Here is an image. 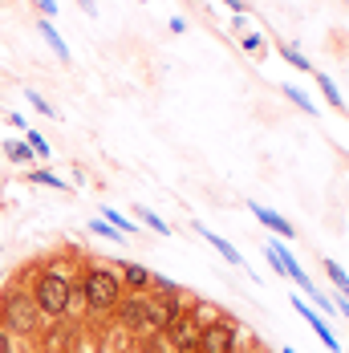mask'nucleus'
I'll return each instance as SVG.
<instances>
[{
    "instance_id": "nucleus-1",
    "label": "nucleus",
    "mask_w": 349,
    "mask_h": 353,
    "mask_svg": "<svg viewBox=\"0 0 349 353\" xmlns=\"http://www.w3.org/2000/svg\"><path fill=\"white\" fill-rule=\"evenodd\" d=\"M81 296H86L90 313H106V309H114L122 301V276H114L110 268H94L81 281Z\"/></svg>"
},
{
    "instance_id": "nucleus-2",
    "label": "nucleus",
    "mask_w": 349,
    "mask_h": 353,
    "mask_svg": "<svg viewBox=\"0 0 349 353\" xmlns=\"http://www.w3.org/2000/svg\"><path fill=\"white\" fill-rule=\"evenodd\" d=\"M33 301H37V309H41V313L61 317V313L70 309V301H73V284L66 281V276H57V272H45V276L37 281Z\"/></svg>"
},
{
    "instance_id": "nucleus-3",
    "label": "nucleus",
    "mask_w": 349,
    "mask_h": 353,
    "mask_svg": "<svg viewBox=\"0 0 349 353\" xmlns=\"http://www.w3.org/2000/svg\"><path fill=\"white\" fill-rule=\"evenodd\" d=\"M4 329L8 333H33L37 329V301H33V292H25V288H17V292H8L4 296Z\"/></svg>"
},
{
    "instance_id": "nucleus-4",
    "label": "nucleus",
    "mask_w": 349,
    "mask_h": 353,
    "mask_svg": "<svg viewBox=\"0 0 349 353\" xmlns=\"http://www.w3.org/2000/svg\"><path fill=\"white\" fill-rule=\"evenodd\" d=\"M199 350L203 353H236V325L211 321L199 329Z\"/></svg>"
},
{
    "instance_id": "nucleus-5",
    "label": "nucleus",
    "mask_w": 349,
    "mask_h": 353,
    "mask_svg": "<svg viewBox=\"0 0 349 353\" xmlns=\"http://www.w3.org/2000/svg\"><path fill=\"white\" fill-rule=\"evenodd\" d=\"M174 321H183V305H179V292L163 296V301H150V309H146V325H154V329H171Z\"/></svg>"
},
{
    "instance_id": "nucleus-6",
    "label": "nucleus",
    "mask_w": 349,
    "mask_h": 353,
    "mask_svg": "<svg viewBox=\"0 0 349 353\" xmlns=\"http://www.w3.org/2000/svg\"><path fill=\"white\" fill-rule=\"evenodd\" d=\"M292 305H297V313H301V317L309 321V329H313L317 337H321V345H325V350H329V353H337V350H341V341L333 337V329H329V325L321 321V313H317V309L309 305V301H301V296H292Z\"/></svg>"
},
{
    "instance_id": "nucleus-7",
    "label": "nucleus",
    "mask_w": 349,
    "mask_h": 353,
    "mask_svg": "<svg viewBox=\"0 0 349 353\" xmlns=\"http://www.w3.org/2000/svg\"><path fill=\"white\" fill-rule=\"evenodd\" d=\"M114 309H118V321H122L126 329H146V309H150L146 296H126V301H118Z\"/></svg>"
},
{
    "instance_id": "nucleus-8",
    "label": "nucleus",
    "mask_w": 349,
    "mask_h": 353,
    "mask_svg": "<svg viewBox=\"0 0 349 353\" xmlns=\"http://www.w3.org/2000/svg\"><path fill=\"white\" fill-rule=\"evenodd\" d=\"M248 208H252V215H256L272 236H280V240H297V228H292V223H284V215H277L272 208H264V203H256V199H252Z\"/></svg>"
},
{
    "instance_id": "nucleus-9",
    "label": "nucleus",
    "mask_w": 349,
    "mask_h": 353,
    "mask_svg": "<svg viewBox=\"0 0 349 353\" xmlns=\"http://www.w3.org/2000/svg\"><path fill=\"white\" fill-rule=\"evenodd\" d=\"M37 29H41V37L49 41V49L57 53V61H70V45H66V41H61V33L53 29V21H45V17H41V21H37Z\"/></svg>"
},
{
    "instance_id": "nucleus-10",
    "label": "nucleus",
    "mask_w": 349,
    "mask_h": 353,
    "mask_svg": "<svg viewBox=\"0 0 349 353\" xmlns=\"http://www.w3.org/2000/svg\"><path fill=\"white\" fill-rule=\"evenodd\" d=\"M195 232H199V236H203V240H208V244L215 248V252H219V256H228V260H232V264H244V256H240V252H236V248L228 244V240H223V236H215V232H208V228H203V223H195Z\"/></svg>"
},
{
    "instance_id": "nucleus-11",
    "label": "nucleus",
    "mask_w": 349,
    "mask_h": 353,
    "mask_svg": "<svg viewBox=\"0 0 349 353\" xmlns=\"http://www.w3.org/2000/svg\"><path fill=\"white\" fill-rule=\"evenodd\" d=\"M280 94H284V98H288V102H297V106L305 110V114H309V118H317V114H321V110H317V102H313V98H309V94H305V90H297V85H280Z\"/></svg>"
},
{
    "instance_id": "nucleus-12",
    "label": "nucleus",
    "mask_w": 349,
    "mask_h": 353,
    "mask_svg": "<svg viewBox=\"0 0 349 353\" xmlns=\"http://www.w3.org/2000/svg\"><path fill=\"white\" fill-rule=\"evenodd\" d=\"M150 276H154V272H146L139 264H126V268H122V288H146Z\"/></svg>"
},
{
    "instance_id": "nucleus-13",
    "label": "nucleus",
    "mask_w": 349,
    "mask_h": 353,
    "mask_svg": "<svg viewBox=\"0 0 349 353\" xmlns=\"http://www.w3.org/2000/svg\"><path fill=\"white\" fill-rule=\"evenodd\" d=\"M317 85H321V94L329 98V106H337V110H346V98L337 94V81L329 77V73H317Z\"/></svg>"
},
{
    "instance_id": "nucleus-14",
    "label": "nucleus",
    "mask_w": 349,
    "mask_h": 353,
    "mask_svg": "<svg viewBox=\"0 0 349 353\" xmlns=\"http://www.w3.org/2000/svg\"><path fill=\"white\" fill-rule=\"evenodd\" d=\"M4 154H8L12 163H21V167H29V163L37 159V154H33V146H29V142H8V146H4Z\"/></svg>"
},
{
    "instance_id": "nucleus-15",
    "label": "nucleus",
    "mask_w": 349,
    "mask_h": 353,
    "mask_svg": "<svg viewBox=\"0 0 349 353\" xmlns=\"http://www.w3.org/2000/svg\"><path fill=\"white\" fill-rule=\"evenodd\" d=\"M325 272H329V281L341 288V301H349V276H346V268H341V264H333V260H325Z\"/></svg>"
},
{
    "instance_id": "nucleus-16",
    "label": "nucleus",
    "mask_w": 349,
    "mask_h": 353,
    "mask_svg": "<svg viewBox=\"0 0 349 353\" xmlns=\"http://www.w3.org/2000/svg\"><path fill=\"white\" fill-rule=\"evenodd\" d=\"M280 57H284L288 65H297V70H313V65L305 61V53H301V49H292V45H284V41H280Z\"/></svg>"
},
{
    "instance_id": "nucleus-17",
    "label": "nucleus",
    "mask_w": 349,
    "mask_h": 353,
    "mask_svg": "<svg viewBox=\"0 0 349 353\" xmlns=\"http://www.w3.org/2000/svg\"><path fill=\"white\" fill-rule=\"evenodd\" d=\"M106 223H114V232H122V236H134V223H126L122 219V212H114V208H106Z\"/></svg>"
},
{
    "instance_id": "nucleus-18",
    "label": "nucleus",
    "mask_w": 349,
    "mask_h": 353,
    "mask_svg": "<svg viewBox=\"0 0 349 353\" xmlns=\"http://www.w3.org/2000/svg\"><path fill=\"white\" fill-rule=\"evenodd\" d=\"M134 215H139V219H146V223H150V228H154L159 236H171V228H167V223H163L159 215L150 212V208H134Z\"/></svg>"
},
{
    "instance_id": "nucleus-19",
    "label": "nucleus",
    "mask_w": 349,
    "mask_h": 353,
    "mask_svg": "<svg viewBox=\"0 0 349 353\" xmlns=\"http://www.w3.org/2000/svg\"><path fill=\"white\" fill-rule=\"evenodd\" d=\"M29 179H33V183H45V187H53V191H66V183H61L57 175H49V171H33Z\"/></svg>"
},
{
    "instance_id": "nucleus-20",
    "label": "nucleus",
    "mask_w": 349,
    "mask_h": 353,
    "mask_svg": "<svg viewBox=\"0 0 349 353\" xmlns=\"http://www.w3.org/2000/svg\"><path fill=\"white\" fill-rule=\"evenodd\" d=\"M90 232H98V236H106V240H126L122 232H114V228H110V223H102V219H94V223H90Z\"/></svg>"
},
{
    "instance_id": "nucleus-21",
    "label": "nucleus",
    "mask_w": 349,
    "mask_h": 353,
    "mask_svg": "<svg viewBox=\"0 0 349 353\" xmlns=\"http://www.w3.org/2000/svg\"><path fill=\"white\" fill-rule=\"evenodd\" d=\"M25 142H29V146H33V154H41V159H49V142L41 139V134H37V130H29V139H25Z\"/></svg>"
},
{
    "instance_id": "nucleus-22",
    "label": "nucleus",
    "mask_w": 349,
    "mask_h": 353,
    "mask_svg": "<svg viewBox=\"0 0 349 353\" xmlns=\"http://www.w3.org/2000/svg\"><path fill=\"white\" fill-rule=\"evenodd\" d=\"M25 98H29V106H33L37 114H53V106H49V102H45V98H41V94H37V90H29V94H25Z\"/></svg>"
},
{
    "instance_id": "nucleus-23",
    "label": "nucleus",
    "mask_w": 349,
    "mask_h": 353,
    "mask_svg": "<svg viewBox=\"0 0 349 353\" xmlns=\"http://www.w3.org/2000/svg\"><path fill=\"white\" fill-rule=\"evenodd\" d=\"M150 284H154V288H159L163 296H171V292H179V284H174V281H167V276H150Z\"/></svg>"
},
{
    "instance_id": "nucleus-24",
    "label": "nucleus",
    "mask_w": 349,
    "mask_h": 353,
    "mask_svg": "<svg viewBox=\"0 0 349 353\" xmlns=\"http://www.w3.org/2000/svg\"><path fill=\"white\" fill-rule=\"evenodd\" d=\"M41 4V12H45V21H53L57 17V0H37Z\"/></svg>"
},
{
    "instance_id": "nucleus-25",
    "label": "nucleus",
    "mask_w": 349,
    "mask_h": 353,
    "mask_svg": "<svg viewBox=\"0 0 349 353\" xmlns=\"http://www.w3.org/2000/svg\"><path fill=\"white\" fill-rule=\"evenodd\" d=\"M260 45H264V41H260V33H248V37H244V49H248V53H256Z\"/></svg>"
},
{
    "instance_id": "nucleus-26",
    "label": "nucleus",
    "mask_w": 349,
    "mask_h": 353,
    "mask_svg": "<svg viewBox=\"0 0 349 353\" xmlns=\"http://www.w3.org/2000/svg\"><path fill=\"white\" fill-rule=\"evenodd\" d=\"M0 353H12V337H8V329H0Z\"/></svg>"
},
{
    "instance_id": "nucleus-27",
    "label": "nucleus",
    "mask_w": 349,
    "mask_h": 353,
    "mask_svg": "<svg viewBox=\"0 0 349 353\" xmlns=\"http://www.w3.org/2000/svg\"><path fill=\"white\" fill-rule=\"evenodd\" d=\"M77 4H81V12H86V17H98V4H94V0H77Z\"/></svg>"
},
{
    "instance_id": "nucleus-28",
    "label": "nucleus",
    "mask_w": 349,
    "mask_h": 353,
    "mask_svg": "<svg viewBox=\"0 0 349 353\" xmlns=\"http://www.w3.org/2000/svg\"><path fill=\"white\" fill-rule=\"evenodd\" d=\"M171 33H187V21L183 17H171Z\"/></svg>"
},
{
    "instance_id": "nucleus-29",
    "label": "nucleus",
    "mask_w": 349,
    "mask_h": 353,
    "mask_svg": "<svg viewBox=\"0 0 349 353\" xmlns=\"http://www.w3.org/2000/svg\"><path fill=\"white\" fill-rule=\"evenodd\" d=\"M223 4H228L232 12H244V0H223Z\"/></svg>"
},
{
    "instance_id": "nucleus-30",
    "label": "nucleus",
    "mask_w": 349,
    "mask_h": 353,
    "mask_svg": "<svg viewBox=\"0 0 349 353\" xmlns=\"http://www.w3.org/2000/svg\"><path fill=\"white\" fill-rule=\"evenodd\" d=\"M333 305H337V309H341V313L349 317V301H333Z\"/></svg>"
},
{
    "instance_id": "nucleus-31",
    "label": "nucleus",
    "mask_w": 349,
    "mask_h": 353,
    "mask_svg": "<svg viewBox=\"0 0 349 353\" xmlns=\"http://www.w3.org/2000/svg\"><path fill=\"white\" fill-rule=\"evenodd\" d=\"M280 353H297V350H280Z\"/></svg>"
},
{
    "instance_id": "nucleus-32",
    "label": "nucleus",
    "mask_w": 349,
    "mask_h": 353,
    "mask_svg": "<svg viewBox=\"0 0 349 353\" xmlns=\"http://www.w3.org/2000/svg\"><path fill=\"white\" fill-rule=\"evenodd\" d=\"M146 4H150V0H146Z\"/></svg>"
}]
</instances>
